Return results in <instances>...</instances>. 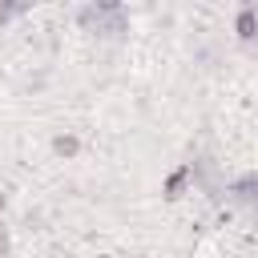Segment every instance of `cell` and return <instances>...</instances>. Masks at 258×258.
<instances>
[{
    "instance_id": "cell-1",
    "label": "cell",
    "mask_w": 258,
    "mask_h": 258,
    "mask_svg": "<svg viewBox=\"0 0 258 258\" xmlns=\"http://www.w3.org/2000/svg\"><path fill=\"white\" fill-rule=\"evenodd\" d=\"M77 24H81L89 36L121 40V36L129 32V12H125V4L97 0V4H81V8H77Z\"/></svg>"
},
{
    "instance_id": "cell-3",
    "label": "cell",
    "mask_w": 258,
    "mask_h": 258,
    "mask_svg": "<svg viewBox=\"0 0 258 258\" xmlns=\"http://www.w3.org/2000/svg\"><path fill=\"white\" fill-rule=\"evenodd\" d=\"M189 189H194V161H181V165L161 181V194H165V202H181Z\"/></svg>"
},
{
    "instance_id": "cell-7",
    "label": "cell",
    "mask_w": 258,
    "mask_h": 258,
    "mask_svg": "<svg viewBox=\"0 0 258 258\" xmlns=\"http://www.w3.org/2000/svg\"><path fill=\"white\" fill-rule=\"evenodd\" d=\"M12 254V234H8V226L0 222V258H8Z\"/></svg>"
},
{
    "instance_id": "cell-2",
    "label": "cell",
    "mask_w": 258,
    "mask_h": 258,
    "mask_svg": "<svg viewBox=\"0 0 258 258\" xmlns=\"http://www.w3.org/2000/svg\"><path fill=\"white\" fill-rule=\"evenodd\" d=\"M226 198H230L234 206L258 214V169H246V173H238L234 181H226Z\"/></svg>"
},
{
    "instance_id": "cell-6",
    "label": "cell",
    "mask_w": 258,
    "mask_h": 258,
    "mask_svg": "<svg viewBox=\"0 0 258 258\" xmlns=\"http://www.w3.org/2000/svg\"><path fill=\"white\" fill-rule=\"evenodd\" d=\"M20 12H24L20 4H0V28H4V24L12 20V16H20Z\"/></svg>"
},
{
    "instance_id": "cell-8",
    "label": "cell",
    "mask_w": 258,
    "mask_h": 258,
    "mask_svg": "<svg viewBox=\"0 0 258 258\" xmlns=\"http://www.w3.org/2000/svg\"><path fill=\"white\" fill-rule=\"evenodd\" d=\"M4 210H8V194L0 189V222H4Z\"/></svg>"
},
{
    "instance_id": "cell-4",
    "label": "cell",
    "mask_w": 258,
    "mask_h": 258,
    "mask_svg": "<svg viewBox=\"0 0 258 258\" xmlns=\"http://www.w3.org/2000/svg\"><path fill=\"white\" fill-rule=\"evenodd\" d=\"M234 36L242 44H254L258 40V4H238L234 8Z\"/></svg>"
},
{
    "instance_id": "cell-5",
    "label": "cell",
    "mask_w": 258,
    "mask_h": 258,
    "mask_svg": "<svg viewBox=\"0 0 258 258\" xmlns=\"http://www.w3.org/2000/svg\"><path fill=\"white\" fill-rule=\"evenodd\" d=\"M52 153H56V157H77V153H81V137H77V133L52 137Z\"/></svg>"
}]
</instances>
